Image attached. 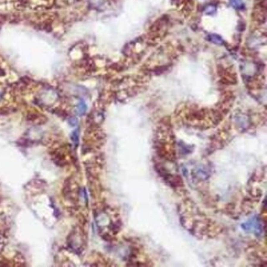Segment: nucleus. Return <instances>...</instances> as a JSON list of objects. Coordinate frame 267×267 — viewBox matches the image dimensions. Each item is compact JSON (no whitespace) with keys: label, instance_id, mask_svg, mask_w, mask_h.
I'll return each mask as SVG.
<instances>
[{"label":"nucleus","instance_id":"423d86ee","mask_svg":"<svg viewBox=\"0 0 267 267\" xmlns=\"http://www.w3.org/2000/svg\"><path fill=\"white\" fill-rule=\"evenodd\" d=\"M69 122H70V124H71L72 126H75L76 124L77 123V120L75 118H72L70 119V121H69Z\"/></svg>","mask_w":267,"mask_h":267},{"label":"nucleus","instance_id":"f03ea898","mask_svg":"<svg viewBox=\"0 0 267 267\" xmlns=\"http://www.w3.org/2000/svg\"><path fill=\"white\" fill-rule=\"evenodd\" d=\"M76 109H77V113H78L80 115H82V114H84V113H86L87 107H86V104H85V102L82 100V101H80V102L78 103Z\"/></svg>","mask_w":267,"mask_h":267},{"label":"nucleus","instance_id":"20e7f679","mask_svg":"<svg viewBox=\"0 0 267 267\" xmlns=\"http://www.w3.org/2000/svg\"><path fill=\"white\" fill-rule=\"evenodd\" d=\"M71 138H72V140L73 141V143L75 144L76 146H77L79 141V134L77 131H74L73 132L71 135Z\"/></svg>","mask_w":267,"mask_h":267},{"label":"nucleus","instance_id":"39448f33","mask_svg":"<svg viewBox=\"0 0 267 267\" xmlns=\"http://www.w3.org/2000/svg\"><path fill=\"white\" fill-rule=\"evenodd\" d=\"M216 12V7L215 6H212V5H210L208 7H206L205 13L206 14H209V15H211V14H214Z\"/></svg>","mask_w":267,"mask_h":267},{"label":"nucleus","instance_id":"f257e3e1","mask_svg":"<svg viewBox=\"0 0 267 267\" xmlns=\"http://www.w3.org/2000/svg\"><path fill=\"white\" fill-rule=\"evenodd\" d=\"M210 40L213 42V43H215V44H217V45H223L224 44V40L219 35L216 34L210 35Z\"/></svg>","mask_w":267,"mask_h":267},{"label":"nucleus","instance_id":"7ed1b4c3","mask_svg":"<svg viewBox=\"0 0 267 267\" xmlns=\"http://www.w3.org/2000/svg\"><path fill=\"white\" fill-rule=\"evenodd\" d=\"M230 4L237 9H242L244 6L242 0H230Z\"/></svg>","mask_w":267,"mask_h":267}]
</instances>
